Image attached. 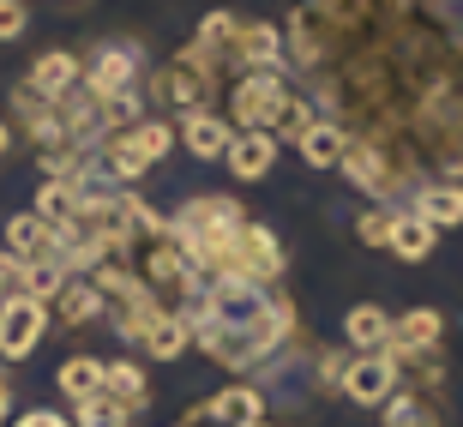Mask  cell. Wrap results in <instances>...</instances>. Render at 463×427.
<instances>
[{"label": "cell", "mask_w": 463, "mask_h": 427, "mask_svg": "<svg viewBox=\"0 0 463 427\" xmlns=\"http://www.w3.org/2000/svg\"><path fill=\"white\" fill-rule=\"evenodd\" d=\"M283 49L307 103L415 187L463 181V36L439 0H307Z\"/></svg>", "instance_id": "cell-1"}, {"label": "cell", "mask_w": 463, "mask_h": 427, "mask_svg": "<svg viewBox=\"0 0 463 427\" xmlns=\"http://www.w3.org/2000/svg\"><path fill=\"white\" fill-rule=\"evenodd\" d=\"M193 343L229 374H253L295 337V301L277 283H241V277H205V289L187 313Z\"/></svg>", "instance_id": "cell-2"}, {"label": "cell", "mask_w": 463, "mask_h": 427, "mask_svg": "<svg viewBox=\"0 0 463 427\" xmlns=\"http://www.w3.org/2000/svg\"><path fill=\"white\" fill-rule=\"evenodd\" d=\"M247 223V211H241V199H223V193H205V199H187V205L169 217V235L187 247V259L199 265V271H217V259L229 253V241H235V229Z\"/></svg>", "instance_id": "cell-3"}, {"label": "cell", "mask_w": 463, "mask_h": 427, "mask_svg": "<svg viewBox=\"0 0 463 427\" xmlns=\"http://www.w3.org/2000/svg\"><path fill=\"white\" fill-rule=\"evenodd\" d=\"M217 79H223V72H217L205 54L187 43L181 54H169V61L151 72V103L169 109V115H181V120H187V115H205V109L217 103Z\"/></svg>", "instance_id": "cell-4"}, {"label": "cell", "mask_w": 463, "mask_h": 427, "mask_svg": "<svg viewBox=\"0 0 463 427\" xmlns=\"http://www.w3.org/2000/svg\"><path fill=\"white\" fill-rule=\"evenodd\" d=\"M169 145H175V127H169V120H133V127H120V133L103 138L97 163H103V175L115 181V187H133L151 163H163V157H169Z\"/></svg>", "instance_id": "cell-5"}, {"label": "cell", "mask_w": 463, "mask_h": 427, "mask_svg": "<svg viewBox=\"0 0 463 427\" xmlns=\"http://www.w3.org/2000/svg\"><path fill=\"white\" fill-rule=\"evenodd\" d=\"M138 277L151 283V295H156L169 313H187L193 301H199V289H205V271L187 259V247H181L175 235H156V241H151V253H145Z\"/></svg>", "instance_id": "cell-6"}, {"label": "cell", "mask_w": 463, "mask_h": 427, "mask_svg": "<svg viewBox=\"0 0 463 427\" xmlns=\"http://www.w3.org/2000/svg\"><path fill=\"white\" fill-rule=\"evenodd\" d=\"M295 90L283 85V72H241L235 90H229V127L235 133H271L277 120H283V109H289Z\"/></svg>", "instance_id": "cell-7"}, {"label": "cell", "mask_w": 463, "mask_h": 427, "mask_svg": "<svg viewBox=\"0 0 463 427\" xmlns=\"http://www.w3.org/2000/svg\"><path fill=\"white\" fill-rule=\"evenodd\" d=\"M211 277H241V283H277L283 277V241L265 229V223H241L235 241H229V253L217 259V271Z\"/></svg>", "instance_id": "cell-8"}, {"label": "cell", "mask_w": 463, "mask_h": 427, "mask_svg": "<svg viewBox=\"0 0 463 427\" xmlns=\"http://www.w3.org/2000/svg\"><path fill=\"white\" fill-rule=\"evenodd\" d=\"M337 169L355 181L367 199H379V205H410L415 199V181L403 169H397L385 151H373V145H361V138H349V151H344V163Z\"/></svg>", "instance_id": "cell-9"}, {"label": "cell", "mask_w": 463, "mask_h": 427, "mask_svg": "<svg viewBox=\"0 0 463 427\" xmlns=\"http://www.w3.org/2000/svg\"><path fill=\"white\" fill-rule=\"evenodd\" d=\"M49 331V301H31V295H13L0 301V361H24Z\"/></svg>", "instance_id": "cell-10"}, {"label": "cell", "mask_w": 463, "mask_h": 427, "mask_svg": "<svg viewBox=\"0 0 463 427\" xmlns=\"http://www.w3.org/2000/svg\"><path fill=\"white\" fill-rule=\"evenodd\" d=\"M337 392L349 403H385L397 392V356L392 349H373V356H349L344 374H337Z\"/></svg>", "instance_id": "cell-11"}, {"label": "cell", "mask_w": 463, "mask_h": 427, "mask_svg": "<svg viewBox=\"0 0 463 427\" xmlns=\"http://www.w3.org/2000/svg\"><path fill=\"white\" fill-rule=\"evenodd\" d=\"M133 85H138V49L133 43H103V49L90 54L85 90L97 97V103H115V97H127Z\"/></svg>", "instance_id": "cell-12"}, {"label": "cell", "mask_w": 463, "mask_h": 427, "mask_svg": "<svg viewBox=\"0 0 463 427\" xmlns=\"http://www.w3.org/2000/svg\"><path fill=\"white\" fill-rule=\"evenodd\" d=\"M187 415H193V422H205V427H259V422H265V392H253V385H229V392L193 403Z\"/></svg>", "instance_id": "cell-13"}, {"label": "cell", "mask_w": 463, "mask_h": 427, "mask_svg": "<svg viewBox=\"0 0 463 427\" xmlns=\"http://www.w3.org/2000/svg\"><path fill=\"white\" fill-rule=\"evenodd\" d=\"M79 79H85V61L72 49H49V54H36V67L24 72V90L43 97V103H61L67 90H79Z\"/></svg>", "instance_id": "cell-14"}, {"label": "cell", "mask_w": 463, "mask_h": 427, "mask_svg": "<svg viewBox=\"0 0 463 427\" xmlns=\"http://www.w3.org/2000/svg\"><path fill=\"white\" fill-rule=\"evenodd\" d=\"M439 337H446V319H439L433 308H410L403 319H392V343H385V349H392L397 361L403 356H433Z\"/></svg>", "instance_id": "cell-15"}, {"label": "cell", "mask_w": 463, "mask_h": 427, "mask_svg": "<svg viewBox=\"0 0 463 427\" xmlns=\"http://www.w3.org/2000/svg\"><path fill=\"white\" fill-rule=\"evenodd\" d=\"M229 175L235 181H265L277 163V133H235L229 138V151H223Z\"/></svg>", "instance_id": "cell-16"}, {"label": "cell", "mask_w": 463, "mask_h": 427, "mask_svg": "<svg viewBox=\"0 0 463 427\" xmlns=\"http://www.w3.org/2000/svg\"><path fill=\"white\" fill-rule=\"evenodd\" d=\"M410 211L433 229H463V181H428V187H415Z\"/></svg>", "instance_id": "cell-17"}, {"label": "cell", "mask_w": 463, "mask_h": 427, "mask_svg": "<svg viewBox=\"0 0 463 427\" xmlns=\"http://www.w3.org/2000/svg\"><path fill=\"white\" fill-rule=\"evenodd\" d=\"M6 253H13V259H54V265H61L54 223H43L36 211H18V217L6 223Z\"/></svg>", "instance_id": "cell-18"}, {"label": "cell", "mask_w": 463, "mask_h": 427, "mask_svg": "<svg viewBox=\"0 0 463 427\" xmlns=\"http://www.w3.org/2000/svg\"><path fill=\"white\" fill-rule=\"evenodd\" d=\"M229 138H235V127H229L223 115H187L181 120V145H187L199 163H223V151H229Z\"/></svg>", "instance_id": "cell-19"}, {"label": "cell", "mask_w": 463, "mask_h": 427, "mask_svg": "<svg viewBox=\"0 0 463 427\" xmlns=\"http://www.w3.org/2000/svg\"><path fill=\"white\" fill-rule=\"evenodd\" d=\"M344 343L355 349V356H373V349H385V343H392V313L373 308V301L349 308V313H344Z\"/></svg>", "instance_id": "cell-20"}, {"label": "cell", "mask_w": 463, "mask_h": 427, "mask_svg": "<svg viewBox=\"0 0 463 427\" xmlns=\"http://www.w3.org/2000/svg\"><path fill=\"white\" fill-rule=\"evenodd\" d=\"M295 151L307 157L313 169H337V163H344V151H349V133L337 127V120H326V115H319V120L307 127V133L295 138Z\"/></svg>", "instance_id": "cell-21"}, {"label": "cell", "mask_w": 463, "mask_h": 427, "mask_svg": "<svg viewBox=\"0 0 463 427\" xmlns=\"http://www.w3.org/2000/svg\"><path fill=\"white\" fill-rule=\"evenodd\" d=\"M385 427H439V392H392L385 403Z\"/></svg>", "instance_id": "cell-22"}, {"label": "cell", "mask_w": 463, "mask_h": 427, "mask_svg": "<svg viewBox=\"0 0 463 427\" xmlns=\"http://www.w3.org/2000/svg\"><path fill=\"white\" fill-rule=\"evenodd\" d=\"M433 241H439V229H433V223H421L415 217V211H392V241H385V247H392L397 259H428L433 253Z\"/></svg>", "instance_id": "cell-23"}, {"label": "cell", "mask_w": 463, "mask_h": 427, "mask_svg": "<svg viewBox=\"0 0 463 427\" xmlns=\"http://www.w3.org/2000/svg\"><path fill=\"white\" fill-rule=\"evenodd\" d=\"M193 343V331H187V319H181V313H156L151 325H145V337H138V349H145V356H156V361H175L181 356V349H187Z\"/></svg>", "instance_id": "cell-24"}, {"label": "cell", "mask_w": 463, "mask_h": 427, "mask_svg": "<svg viewBox=\"0 0 463 427\" xmlns=\"http://www.w3.org/2000/svg\"><path fill=\"white\" fill-rule=\"evenodd\" d=\"M103 392L115 397V403H127V410H145L151 385H145V367H133V361H109L103 367Z\"/></svg>", "instance_id": "cell-25"}, {"label": "cell", "mask_w": 463, "mask_h": 427, "mask_svg": "<svg viewBox=\"0 0 463 427\" xmlns=\"http://www.w3.org/2000/svg\"><path fill=\"white\" fill-rule=\"evenodd\" d=\"M54 385L72 397V403H85V397L103 392V361H90V356H72L61 361V374H54Z\"/></svg>", "instance_id": "cell-26"}, {"label": "cell", "mask_w": 463, "mask_h": 427, "mask_svg": "<svg viewBox=\"0 0 463 427\" xmlns=\"http://www.w3.org/2000/svg\"><path fill=\"white\" fill-rule=\"evenodd\" d=\"M54 308H61V319L67 325H90V319H103V289L97 283H67V289L54 295Z\"/></svg>", "instance_id": "cell-27"}, {"label": "cell", "mask_w": 463, "mask_h": 427, "mask_svg": "<svg viewBox=\"0 0 463 427\" xmlns=\"http://www.w3.org/2000/svg\"><path fill=\"white\" fill-rule=\"evenodd\" d=\"M67 283H72L67 265H54V259H24V295H31V301H49L54 308V295L67 289Z\"/></svg>", "instance_id": "cell-28"}, {"label": "cell", "mask_w": 463, "mask_h": 427, "mask_svg": "<svg viewBox=\"0 0 463 427\" xmlns=\"http://www.w3.org/2000/svg\"><path fill=\"white\" fill-rule=\"evenodd\" d=\"M133 422V410L127 403H115L109 392H97V397H85L79 403V427H127Z\"/></svg>", "instance_id": "cell-29"}, {"label": "cell", "mask_w": 463, "mask_h": 427, "mask_svg": "<svg viewBox=\"0 0 463 427\" xmlns=\"http://www.w3.org/2000/svg\"><path fill=\"white\" fill-rule=\"evenodd\" d=\"M36 217L43 223H61L72 211V181H61V175H49V181H43V193H36Z\"/></svg>", "instance_id": "cell-30"}, {"label": "cell", "mask_w": 463, "mask_h": 427, "mask_svg": "<svg viewBox=\"0 0 463 427\" xmlns=\"http://www.w3.org/2000/svg\"><path fill=\"white\" fill-rule=\"evenodd\" d=\"M24 24H31V6L24 0H0V43H18Z\"/></svg>", "instance_id": "cell-31"}, {"label": "cell", "mask_w": 463, "mask_h": 427, "mask_svg": "<svg viewBox=\"0 0 463 427\" xmlns=\"http://www.w3.org/2000/svg\"><path fill=\"white\" fill-rule=\"evenodd\" d=\"M392 241V211H367L361 217V247H385Z\"/></svg>", "instance_id": "cell-32"}, {"label": "cell", "mask_w": 463, "mask_h": 427, "mask_svg": "<svg viewBox=\"0 0 463 427\" xmlns=\"http://www.w3.org/2000/svg\"><path fill=\"white\" fill-rule=\"evenodd\" d=\"M6 427H72L67 415H54V410H24L18 422H6Z\"/></svg>", "instance_id": "cell-33"}, {"label": "cell", "mask_w": 463, "mask_h": 427, "mask_svg": "<svg viewBox=\"0 0 463 427\" xmlns=\"http://www.w3.org/2000/svg\"><path fill=\"white\" fill-rule=\"evenodd\" d=\"M6 403H13V385H6V367H0V427H6Z\"/></svg>", "instance_id": "cell-34"}, {"label": "cell", "mask_w": 463, "mask_h": 427, "mask_svg": "<svg viewBox=\"0 0 463 427\" xmlns=\"http://www.w3.org/2000/svg\"><path fill=\"white\" fill-rule=\"evenodd\" d=\"M13 151V127H6V120H0V157Z\"/></svg>", "instance_id": "cell-35"}]
</instances>
